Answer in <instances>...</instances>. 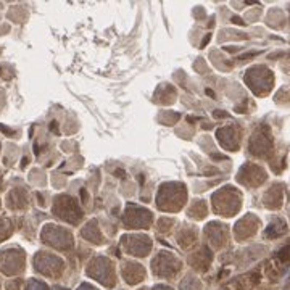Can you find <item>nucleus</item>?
<instances>
[{
	"instance_id": "1",
	"label": "nucleus",
	"mask_w": 290,
	"mask_h": 290,
	"mask_svg": "<svg viewBox=\"0 0 290 290\" xmlns=\"http://www.w3.org/2000/svg\"><path fill=\"white\" fill-rule=\"evenodd\" d=\"M284 229H286V226H284L282 221H279V219H277V221H274V224H272L271 228H268V231H266V232H268L269 237H277V235L282 234Z\"/></svg>"
},
{
	"instance_id": "2",
	"label": "nucleus",
	"mask_w": 290,
	"mask_h": 290,
	"mask_svg": "<svg viewBox=\"0 0 290 290\" xmlns=\"http://www.w3.org/2000/svg\"><path fill=\"white\" fill-rule=\"evenodd\" d=\"M277 258H279L282 263H289L290 261V247L282 248V250L279 252V255H277Z\"/></svg>"
},
{
	"instance_id": "3",
	"label": "nucleus",
	"mask_w": 290,
	"mask_h": 290,
	"mask_svg": "<svg viewBox=\"0 0 290 290\" xmlns=\"http://www.w3.org/2000/svg\"><path fill=\"white\" fill-rule=\"evenodd\" d=\"M214 116H226V113H221V112H214Z\"/></svg>"
},
{
	"instance_id": "4",
	"label": "nucleus",
	"mask_w": 290,
	"mask_h": 290,
	"mask_svg": "<svg viewBox=\"0 0 290 290\" xmlns=\"http://www.w3.org/2000/svg\"><path fill=\"white\" fill-rule=\"evenodd\" d=\"M155 290H171V289H168V287H156Z\"/></svg>"
}]
</instances>
